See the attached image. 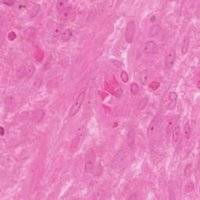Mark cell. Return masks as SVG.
Wrapping results in <instances>:
<instances>
[{
  "label": "cell",
  "mask_w": 200,
  "mask_h": 200,
  "mask_svg": "<svg viewBox=\"0 0 200 200\" xmlns=\"http://www.w3.org/2000/svg\"><path fill=\"white\" fill-rule=\"evenodd\" d=\"M128 163V154L125 150H120L112 159L111 168L117 173L123 171Z\"/></svg>",
  "instance_id": "1"
},
{
  "label": "cell",
  "mask_w": 200,
  "mask_h": 200,
  "mask_svg": "<svg viewBox=\"0 0 200 200\" xmlns=\"http://www.w3.org/2000/svg\"><path fill=\"white\" fill-rule=\"evenodd\" d=\"M85 97V91H82L81 92L79 93L78 95H77L76 99H75L74 103H73V105L71 106L70 111H69V117H74V116L76 115V114L78 113L80 107H81V106H82V103L83 102H84Z\"/></svg>",
  "instance_id": "2"
},
{
  "label": "cell",
  "mask_w": 200,
  "mask_h": 200,
  "mask_svg": "<svg viewBox=\"0 0 200 200\" xmlns=\"http://www.w3.org/2000/svg\"><path fill=\"white\" fill-rule=\"evenodd\" d=\"M159 123H160L159 114H156L153 118V120L150 122L149 127L147 128V136H148V138H153L154 135H156V134L159 131Z\"/></svg>",
  "instance_id": "3"
},
{
  "label": "cell",
  "mask_w": 200,
  "mask_h": 200,
  "mask_svg": "<svg viewBox=\"0 0 200 200\" xmlns=\"http://www.w3.org/2000/svg\"><path fill=\"white\" fill-rule=\"evenodd\" d=\"M95 161H96V158H95V155L93 152H91L88 155L86 159L85 162V172L86 173H92L94 170L95 166Z\"/></svg>",
  "instance_id": "4"
},
{
  "label": "cell",
  "mask_w": 200,
  "mask_h": 200,
  "mask_svg": "<svg viewBox=\"0 0 200 200\" xmlns=\"http://www.w3.org/2000/svg\"><path fill=\"white\" fill-rule=\"evenodd\" d=\"M135 33V23L133 21H129L125 31V40L128 44L132 43Z\"/></svg>",
  "instance_id": "5"
},
{
  "label": "cell",
  "mask_w": 200,
  "mask_h": 200,
  "mask_svg": "<svg viewBox=\"0 0 200 200\" xmlns=\"http://www.w3.org/2000/svg\"><path fill=\"white\" fill-rule=\"evenodd\" d=\"M75 17V13L74 11L70 9H67L65 10L60 11L58 13V19L62 22H67V21H70L74 20Z\"/></svg>",
  "instance_id": "6"
},
{
  "label": "cell",
  "mask_w": 200,
  "mask_h": 200,
  "mask_svg": "<svg viewBox=\"0 0 200 200\" xmlns=\"http://www.w3.org/2000/svg\"><path fill=\"white\" fill-rule=\"evenodd\" d=\"M176 60V51L173 49L169 50L165 55V66L168 70L173 67Z\"/></svg>",
  "instance_id": "7"
},
{
  "label": "cell",
  "mask_w": 200,
  "mask_h": 200,
  "mask_svg": "<svg viewBox=\"0 0 200 200\" xmlns=\"http://www.w3.org/2000/svg\"><path fill=\"white\" fill-rule=\"evenodd\" d=\"M84 128L82 127H80V128L77 129V134L76 137L74 138L72 143H71V146H70V149L73 151V152H76L77 148L79 147L80 144V141H81V138L84 135Z\"/></svg>",
  "instance_id": "8"
},
{
  "label": "cell",
  "mask_w": 200,
  "mask_h": 200,
  "mask_svg": "<svg viewBox=\"0 0 200 200\" xmlns=\"http://www.w3.org/2000/svg\"><path fill=\"white\" fill-rule=\"evenodd\" d=\"M156 49V42L154 41H148L145 43L142 48V52L145 54H153Z\"/></svg>",
  "instance_id": "9"
},
{
  "label": "cell",
  "mask_w": 200,
  "mask_h": 200,
  "mask_svg": "<svg viewBox=\"0 0 200 200\" xmlns=\"http://www.w3.org/2000/svg\"><path fill=\"white\" fill-rule=\"evenodd\" d=\"M45 116V112L42 109H35L34 111L31 112V119L35 123H38L43 119Z\"/></svg>",
  "instance_id": "10"
},
{
  "label": "cell",
  "mask_w": 200,
  "mask_h": 200,
  "mask_svg": "<svg viewBox=\"0 0 200 200\" xmlns=\"http://www.w3.org/2000/svg\"><path fill=\"white\" fill-rule=\"evenodd\" d=\"M128 143L131 150H134L135 148V133L133 130L128 132Z\"/></svg>",
  "instance_id": "11"
},
{
  "label": "cell",
  "mask_w": 200,
  "mask_h": 200,
  "mask_svg": "<svg viewBox=\"0 0 200 200\" xmlns=\"http://www.w3.org/2000/svg\"><path fill=\"white\" fill-rule=\"evenodd\" d=\"M73 35V30L70 28H66L65 29L63 33L60 35V40L63 41V42H66L68 41L71 38Z\"/></svg>",
  "instance_id": "12"
},
{
  "label": "cell",
  "mask_w": 200,
  "mask_h": 200,
  "mask_svg": "<svg viewBox=\"0 0 200 200\" xmlns=\"http://www.w3.org/2000/svg\"><path fill=\"white\" fill-rule=\"evenodd\" d=\"M181 139V128L178 125L175 126L172 131V141L173 143H177Z\"/></svg>",
  "instance_id": "13"
},
{
  "label": "cell",
  "mask_w": 200,
  "mask_h": 200,
  "mask_svg": "<svg viewBox=\"0 0 200 200\" xmlns=\"http://www.w3.org/2000/svg\"><path fill=\"white\" fill-rule=\"evenodd\" d=\"M168 99H169L170 103L168 106H169V109H173L174 108V106H176V103H177V95L175 92H170L168 95Z\"/></svg>",
  "instance_id": "14"
},
{
  "label": "cell",
  "mask_w": 200,
  "mask_h": 200,
  "mask_svg": "<svg viewBox=\"0 0 200 200\" xmlns=\"http://www.w3.org/2000/svg\"><path fill=\"white\" fill-rule=\"evenodd\" d=\"M177 120V117H173L170 119L169 121H168V123L167 124V127H166V133H167V135H169L171 133L173 128L175 127Z\"/></svg>",
  "instance_id": "15"
},
{
  "label": "cell",
  "mask_w": 200,
  "mask_h": 200,
  "mask_svg": "<svg viewBox=\"0 0 200 200\" xmlns=\"http://www.w3.org/2000/svg\"><path fill=\"white\" fill-rule=\"evenodd\" d=\"M16 77L17 78L21 79L24 77L25 75H26V73H27V68L26 66H24V65H21V66H18L17 69H16Z\"/></svg>",
  "instance_id": "16"
},
{
  "label": "cell",
  "mask_w": 200,
  "mask_h": 200,
  "mask_svg": "<svg viewBox=\"0 0 200 200\" xmlns=\"http://www.w3.org/2000/svg\"><path fill=\"white\" fill-rule=\"evenodd\" d=\"M188 48H189V38L186 36L183 40L182 45V52L183 55H185L188 51Z\"/></svg>",
  "instance_id": "17"
},
{
  "label": "cell",
  "mask_w": 200,
  "mask_h": 200,
  "mask_svg": "<svg viewBox=\"0 0 200 200\" xmlns=\"http://www.w3.org/2000/svg\"><path fill=\"white\" fill-rule=\"evenodd\" d=\"M63 25L62 24H59L56 26H55V27L52 30V35L54 37H58V36H60L61 34L63 33Z\"/></svg>",
  "instance_id": "18"
},
{
  "label": "cell",
  "mask_w": 200,
  "mask_h": 200,
  "mask_svg": "<svg viewBox=\"0 0 200 200\" xmlns=\"http://www.w3.org/2000/svg\"><path fill=\"white\" fill-rule=\"evenodd\" d=\"M56 8H57L58 11L60 12V11L65 10H67V9H70V7L69 6V3L67 2H65V1H60V2H57Z\"/></svg>",
  "instance_id": "19"
},
{
  "label": "cell",
  "mask_w": 200,
  "mask_h": 200,
  "mask_svg": "<svg viewBox=\"0 0 200 200\" xmlns=\"http://www.w3.org/2000/svg\"><path fill=\"white\" fill-rule=\"evenodd\" d=\"M161 30V27L159 24H154L153 27L150 28V31H149V36L150 37H153V36H156V35L159 33V31Z\"/></svg>",
  "instance_id": "20"
},
{
  "label": "cell",
  "mask_w": 200,
  "mask_h": 200,
  "mask_svg": "<svg viewBox=\"0 0 200 200\" xmlns=\"http://www.w3.org/2000/svg\"><path fill=\"white\" fill-rule=\"evenodd\" d=\"M184 134H185V137L186 138V139H188L190 138V135H191V128H190V124L189 122L187 121L184 126Z\"/></svg>",
  "instance_id": "21"
},
{
  "label": "cell",
  "mask_w": 200,
  "mask_h": 200,
  "mask_svg": "<svg viewBox=\"0 0 200 200\" xmlns=\"http://www.w3.org/2000/svg\"><path fill=\"white\" fill-rule=\"evenodd\" d=\"M148 104V99L147 98H142V99H140V101L138 104V110H142L144 108H145V106Z\"/></svg>",
  "instance_id": "22"
},
{
  "label": "cell",
  "mask_w": 200,
  "mask_h": 200,
  "mask_svg": "<svg viewBox=\"0 0 200 200\" xmlns=\"http://www.w3.org/2000/svg\"><path fill=\"white\" fill-rule=\"evenodd\" d=\"M139 91V87H138V84L135 82H133L131 85V92L133 95H136L137 93Z\"/></svg>",
  "instance_id": "23"
},
{
  "label": "cell",
  "mask_w": 200,
  "mask_h": 200,
  "mask_svg": "<svg viewBox=\"0 0 200 200\" xmlns=\"http://www.w3.org/2000/svg\"><path fill=\"white\" fill-rule=\"evenodd\" d=\"M159 86H160V84L159 81H153L149 85V89H151L152 91H156L159 88Z\"/></svg>",
  "instance_id": "24"
},
{
  "label": "cell",
  "mask_w": 200,
  "mask_h": 200,
  "mask_svg": "<svg viewBox=\"0 0 200 200\" xmlns=\"http://www.w3.org/2000/svg\"><path fill=\"white\" fill-rule=\"evenodd\" d=\"M106 192L102 191V190H99L95 194V196H93V198L95 199H102L105 197Z\"/></svg>",
  "instance_id": "25"
},
{
  "label": "cell",
  "mask_w": 200,
  "mask_h": 200,
  "mask_svg": "<svg viewBox=\"0 0 200 200\" xmlns=\"http://www.w3.org/2000/svg\"><path fill=\"white\" fill-rule=\"evenodd\" d=\"M120 79L124 83H127L129 80V77H128V73L126 72V71H122L120 73Z\"/></svg>",
  "instance_id": "26"
},
{
  "label": "cell",
  "mask_w": 200,
  "mask_h": 200,
  "mask_svg": "<svg viewBox=\"0 0 200 200\" xmlns=\"http://www.w3.org/2000/svg\"><path fill=\"white\" fill-rule=\"evenodd\" d=\"M192 164H191V163L186 166L185 169V175L186 177H189V176L191 175V173H192Z\"/></svg>",
  "instance_id": "27"
},
{
  "label": "cell",
  "mask_w": 200,
  "mask_h": 200,
  "mask_svg": "<svg viewBox=\"0 0 200 200\" xmlns=\"http://www.w3.org/2000/svg\"><path fill=\"white\" fill-rule=\"evenodd\" d=\"M35 67L34 65H30L29 66L28 68L27 69V77H30L31 76H32V75H34V73H35Z\"/></svg>",
  "instance_id": "28"
},
{
  "label": "cell",
  "mask_w": 200,
  "mask_h": 200,
  "mask_svg": "<svg viewBox=\"0 0 200 200\" xmlns=\"http://www.w3.org/2000/svg\"><path fill=\"white\" fill-rule=\"evenodd\" d=\"M39 9H40L39 5H36V6H35V7H34V8H33V10H32V12H31V17H35V15H36L38 13V10H39Z\"/></svg>",
  "instance_id": "29"
},
{
  "label": "cell",
  "mask_w": 200,
  "mask_h": 200,
  "mask_svg": "<svg viewBox=\"0 0 200 200\" xmlns=\"http://www.w3.org/2000/svg\"><path fill=\"white\" fill-rule=\"evenodd\" d=\"M193 188H194V185L190 182V183H188V185H186L185 192H192V190H193Z\"/></svg>",
  "instance_id": "30"
},
{
  "label": "cell",
  "mask_w": 200,
  "mask_h": 200,
  "mask_svg": "<svg viewBox=\"0 0 200 200\" xmlns=\"http://www.w3.org/2000/svg\"><path fill=\"white\" fill-rule=\"evenodd\" d=\"M9 40H10V41H13V40H14L16 38V34L14 32H10V33L8 35Z\"/></svg>",
  "instance_id": "31"
},
{
  "label": "cell",
  "mask_w": 200,
  "mask_h": 200,
  "mask_svg": "<svg viewBox=\"0 0 200 200\" xmlns=\"http://www.w3.org/2000/svg\"><path fill=\"white\" fill-rule=\"evenodd\" d=\"M3 3L7 6H13V5L14 4V2H3Z\"/></svg>",
  "instance_id": "32"
},
{
  "label": "cell",
  "mask_w": 200,
  "mask_h": 200,
  "mask_svg": "<svg viewBox=\"0 0 200 200\" xmlns=\"http://www.w3.org/2000/svg\"><path fill=\"white\" fill-rule=\"evenodd\" d=\"M0 129H1V134H1V136H2L5 133V130H4V128H2V127H0Z\"/></svg>",
  "instance_id": "33"
}]
</instances>
